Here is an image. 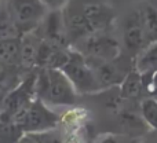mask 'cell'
Listing matches in <instances>:
<instances>
[{"instance_id":"20","label":"cell","mask_w":157,"mask_h":143,"mask_svg":"<svg viewBox=\"0 0 157 143\" xmlns=\"http://www.w3.org/2000/svg\"><path fill=\"white\" fill-rule=\"evenodd\" d=\"M41 2L46 4V7L50 11H52V10H61L68 0H41Z\"/></svg>"},{"instance_id":"19","label":"cell","mask_w":157,"mask_h":143,"mask_svg":"<svg viewBox=\"0 0 157 143\" xmlns=\"http://www.w3.org/2000/svg\"><path fill=\"white\" fill-rule=\"evenodd\" d=\"M142 77H144V87L147 88L153 98H157V70L142 74Z\"/></svg>"},{"instance_id":"17","label":"cell","mask_w":157,"mask_h":143,"mask_svg":"<svg viewBox=\"0 0 157 143\" xmlns=\"http://www.w3.org/2000/svg\"><path fill=\"white\" fill-rule=\"evenodd\" d=\"M11 37H19L15 26L10 18L7 7H0V41Z\"/></svg>"},{"instance_id":"2","label":"cell","mask_w":157,"mask_h":143,"mask_svg":"<svg viewBox=\"0 0 157 143\" xmlns=\"http://www.w3.org/2000/svg\"><path fill=\"white\" fill-rule=\"evenodd\" d=\"M77 92L66 74L57 68H41L36 74V96L48 106H73Z\"/></svg>"},{"instance_id":"11","label":"cell","mask_w":157,"mask_h":143,"mask_svg":"<svg viewBox=\"0 0 157 143\" xmlns=\"http://www.w3.org/2000/svg\"><path fill=\"white\" fill-rule=\"evenodd\" d=\"M0 62L11 68L22 69L21 37H11L0 41Z\"/></svg>"},{"instance_id":"12","label":"cell","mask_w":157,"mask_h":143,"mask_svg":"<svg viewBox=\"0 0 157 143\" xmlns=\"http://www.w3.org/2000/svg\"><path fill=\"white\" fill-rule=\"evenodd\" d=\"M119 88L124 100L138 99L142 94V89H144V77H142L141 73L134 68L127 74L124 81L119 85Z\"/></svg>"},{"instance_id":"8","label":"cell","mask_w":157,"mask_h":143,"mask_svg":"<svg viewBox=\"0 0 157 143\" xmlns=\"http://www.w3.org/2000/svg\"><path fill=\"white\" fill-rule=\"evenodd\" d=\"M130 55L120 54L117 58L110 61H105V62H99L91 65L94 69L95 74H97L98 83H99L101 88H113V87H119L120 84L124 81L127 74L135 68V65H131Z\"/></svg>"},{"instance_id":"5","label":"cell","mask_w":157,"mask_h":143,"mask_svg":"<svg viewBox=\"0 0 157 143\" xmlns=\"http://www.w3.org/2000/svg\"><path fill=\"white\" fill-rule=\"evenodd\" d=\"M6 7L19 37L37 29L50 13L41 0H7Z\"/></svg>"},{"instance_id":"6","label":"cell","mask_w":157,"mask_h":143,"mask_svg":"<svg viewBox=\"0 0 157 143\" xmlns=\"http://www.w3.org/2000/svg\"><path fill=\"white\" fill-rule=\"evenodd\" d=\"M61 70L66 74L78 95L95 94L102 89L92 66L77 50L71 48L68 59L61 68Z\"/></svg>"},{"instance_id":"1","label":"cell","mask_w":157,"mask_h":143,"mask_svg":"<svg viewBox=\"0 0 157 143\" xmlns=\"http://www.w3.org/2000/svg\"><path fill=\"white\" fill-rule=\"evenodd\" d=\"M61 13L71 47L92 33L110 30L114 22V11L106 0H68Z\"/></svg>"},{"instance_id":"4","label":"cell","mask_w":157,"mask_h":143,"mask_svg":"<svg viewBox=\"0 0 157 143\" xmlns=\"http://www.w3.org/2000/svg\"><path fill=\"white\" fill-rule=\"evenodd\" d=\"M72 48L83 54L90 65L114 59L121 54V46L110 30L92 33L73 44Z\"/></svg>"},{"instance_id":"7","label":"cell","mask_w":157,"mask_h":143,"mask_svg":"<svg viewBox=\"0 0 157 143\" xmlns=\"http://www.w3.org/2000/svg\"><path fill=\"white\" fill-rule=\"evenodd\" d=\"M36 98V74H29L7 95L0 110V120H13Z\"/></svg>"},{"instance_id":"9","label":"cell","mask_w":157,"mask_h":143,"mask_svg":"<svg viewBox=\"0 0 157 143\" xmlns=\"http://www.w3.org/2000/svg\"><path fill=\"white\" fill-rule=\"evenodd\" d=\"M123 43L130 57H138L147 47L149 39L145 32L139 11L130 14L123 28Z\"/></svg>"},{"instance_id":"16","label":"cell","mask_w":157,"mask_h":143,"mask_svg":"<svg viewBox=\"0 0 157 143\" xmlns=\"http://www.w3.org/2000/svg\"><path fill=\"white\" fill-rule=\"evenodd\" d=\"M141 114L152 130L157 132V99L146 98L141 102Z\"/></svg>"},{"instance_id":"14","label":"cell","mask_w":157,"mask_h":143,"mask_svg":"<svg viewBox=\"0 0 157 143\" xmlns=\"http://www.w3.org/2000/svg\"><path fill=\"white\" fill-rule=\"evenodd\" d=\"M139 11L145 32L147 35L149 41L157 40V8L152 4H145Z\"/></svg>"},{"instance_id":"3","label":"cell","mask_w":157,"mask_h":143,"mask_svg":"<svg viewBox=\"0 0 157 143\" xmlns=\"http://www.w3.org/2000/svg\"><path fill=\"white\" fill-rule=\"evenodd\" d=\"M13 121H15L25 135H28V134L51 132L61 122V117L52 110L51 106L46 105L43 100L36 96L14 117Z\"/></svg>"},{"instance_id":"15","label":"cell","mask_w":157,"mask_h":143,"mask_svg":"<svg viewBox=\"0 0 157 143\" xmlns=\"http://www.w3.org/2000/svg\"><path fill=\"white\" fill-rule=\"evenodd\" d=\"M24 131L13 120H0V143H19Z\"/></svg>"},{"instance_id":"10","label":"cell","mask_w":157,"mask_h":143,"mask_svg":"<svg viewBox=\"0 0 157 143\" xmlns=\"http://www.w3.org/2000/svg\"><path fill=\"white\" fill-rule=\"evenodd\" d=\"M119 122L120 127L124 130V134L131 136L141 138L142 135L149 132V125L142 117V114H136L134 110L130 109H121L119 111Z\"/></svg>"},{"instance_id":"13","label":"cell","mask_w":157,"mask_h":143,"mask_svg":"<svg viewBox=\"0 0 157 143\" xmlns=\"http://www.w3.org/2000/svg\"><path fill=\"white\" fill-rule=\"evenodd\" d=\"M135 69L141 74L157 70V40L150 43L135 59Z\"/></svg>"},{"instance_id":"18","label":"cell","mask_w":157,"mask_h":143,"mask_svg":"<svg viewBox=\"0 0 157 143\" xmlns=\"http://www.w3.org/2000/svg\"><path fill=\"white\" fill-rule=\"evenodd\" d=\"M99 143H142V141L127 134H106L99 139Z\"/></svg>"}]
</instances>
